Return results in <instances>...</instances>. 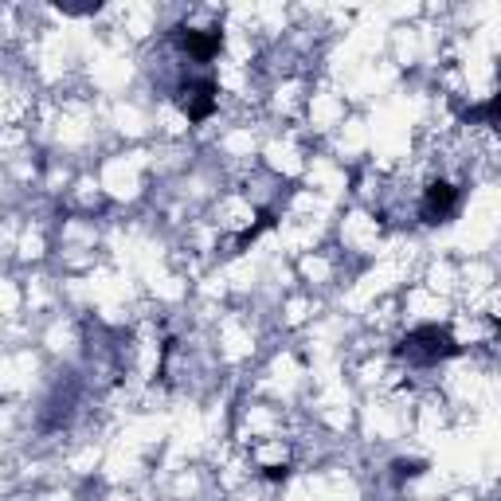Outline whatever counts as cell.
<instances>
[{
	"label": "cell",
	"instance_id": "obj_3",
	"mask_svg": "<svg viewBox=\"0 0 501 501\" xmlns=\"http://www.w3.org/2000/svg\"><path fill=\"white\" fill-rule=\"evenodd\" d=\"M455 204H458V189H455V184L435 180L431 189H427V196H424V216L431 223H439V220H446V216L455 212Z\"/></svg>",
	"mask_w": 501,
	"mask_h": 501
},
{
	"label": "cell",
	"instance_id": "obj_2",
	"mask_svg": "<svg viewBox=\"0 0 501 501\" xmlns=\"http://www.w3.org/2000/svg\"><path fill=\"white\" fill-rule=\"evenodd\" d=\"M180 95H184L180 98L184 114H189L192 122H204V118L216 110V95H220V90H216L212 78H192V83L180 87Z\"/></svg>",
	"mask_w": 501,
	"mask_h": 501
},
{
	"label": "cell",
	"instance_id": "obj_4",
	"mask_svg": "<svg viewBox=\"0 0 501 501\" xmlns=\"http://www.w3.org/2000/svg\"><path fill=\"white\" fill-rule=\"evenodd\" d=\"M220 44H223V36L216 28H208V32H189L184 36V51H189L192 59H200L208 63L212 56H220Z\"/></svg>",
	"mask_w": 501,
	"mask_h": 501
},
{
	"label": "cell",
	"instance_id": "obj_1",
	"mask_svg": "<svg viewBox=\"0 0 501 501\" xmlns=\"http://www.w3.org/2000/svg\"><path fill=\"white\" fill-rule=\"evenodd\" d=\"M404 353L407 357H419V361H443V357H455L458 353V345L451 341V333L446 329H435V325H427V329H415L412 337L404 341Z\"/></svg>",
	"mask_w": 501,
	"mask_h": 501
}]
</instances>
